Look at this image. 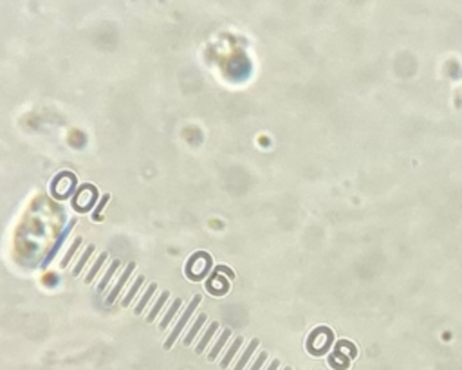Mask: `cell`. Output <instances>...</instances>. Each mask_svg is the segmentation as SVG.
<instances>
[{
	"label": "cell",
	"instance_id": "6da1fadb",
	"mask_svg": "<svg viewBox=\"0 0 462 370\" xmlns=\"http://www.w3.org/2000/svg\"><path fill=\"white\" fill-rule=\"evenodd\" d=\"M201 294H195V298L190 302V305L186 307V311L183 313V316H181V320H179L177 323H175V327H173V331L170 332V336H168V339L165 341V349L166 351H170L171 347H173V343L177 341V338L181 336V332L184 331V327H186V323H188V320L191 318V314H193V311L197 309V305L201 303Z\"/></svg>",
	"mask_w": 462,
	"mask_h": 370
},
{
	"label": "cell",
	"instance_id": "7a4b0ae2",
	"mask_svg": "<svg viewBox=\"0 0 462 370\" xmlns=\"http://www.w3.org/2000/svg\"><path fill=\"white\" fill-rule=\"evenodd\" d=\"M74 226H76V219H72V220H69V224H67V226H65V228H64V231L60 233V236H58V238H56V242L52 244L51 251L47 253V256H45L44 262H42V268H44V269L49 268V264H51V262L54 260V258H56L58 251L62 249V246H64V242H65V240H67V238H69L70 231H72V228H74Z\"/></svg>",
	"mask_w": 462,
	"mask_h": 370
},
{
	"label": "cell",
	"instance_id": "3957f363",
	"mask_svg": "<svg viewBox=\"0 0 462 370\" xmlns=\"http://www.w3.org/2000/svg\"><path fill=\"white\" fill-rule=\"evenodd\" d=\"M136 269V262H130L128 264L127 268H125V271H123V274H121L120 278H118V282H116V286L112 287V291L108 293V296H107V300H105V303L107 305H112L116 302V298L120 296L121 294V291H123V287L127 286V282H128V278H130V274H132V271Z\"/></svg>",
	"mask_w": 462,
	"mask_h": 370
},
{
	"label": "cell",
	"instance_id": "277c9868",
	"mask_svg": "<svg viewBox=\"0 0 462 370\" xmlns=\"http://www.w3.org/2000/svg\"><path fill=\"white\" fill-rule=\"evenodd\" d=\"M217 331H219V321H211V323H209V327L206 329V332L203 334L201 341L197 343V347H195V352H197V354H203L204 349L208 347V343L211 341V338L215 336V332H217Z\"/></svg>",
	"mask_w": 462,
	"mask_h": 370
},
{
	"label": "cell",
	"instance_id": "5b68a950",
	"mask_svg": "<svg viewBox=\"0 0 462 370\" xmlns=\"http://www.w3.org/2000/svg\"><path fill=\"white\" fill-rule=\"evenodd\" d=\"M204 323H206V314L203 313V314H199V316H197V320H195V321H193V325H191V329H190V331H188V334H186V338L183 339V343L186 345V347H188V345L193 343V339H195V336H197V334H199V331L203 329Z\"/></svg>",
	"mask_w": 462,
	"mask_h": 370
},
{
	"label": "cell",
	"instance_id": "8992f818",
	"mask_svg": "<svg viewBox=\"0 0 462 370\" xmlns=\"http://www.w3.org/2000/svg\"><path fill=\"white\" fill-rule=\"evenodd\" d=\"M229 336H231V329H224V332L221 334V338L217 339V343L213 345V349L209 351V356H208L209 361H215L217 356H219V354H221V351L224 349V345L228 343Z\"/></svg>",
	"mask_w": 462,
	"mask_h": 370
},
{
	"label": "cell",
	"instance_id": "52a82bcc",
	"mask_svg": "<svg viewBox=\"0 0 462 370\" xmlns=\"http://www.w3.org/2000/svg\"><path fill=\"white\" fill-rule=\"evenodd\" d=\"M181 305H183V298H177V300L173 302L170 305V309H168V313L163 316V320H161V323H159V329L161 331H166L168 329V325H170V321L173 320V316L177 314V311L181 309Z\"/></svg>",
	"mask_w": 462,
	"mask_h": 370
},
{
	"label": "cell",
	"instance_id": "ba28073f",
	"mask_svg": "<svg viewBox=\"0 0 462 370\" xmlns=\"http://www.w3.org/2000/svg\"><path fill=\"white\" fill-rule=\"evenodd\" d=\"M242 343H244V338H240V336H239V338H235L233 345H231V347H229V349H228V352H226V356L222 357V361H221V369H222V370H226V369H228V367H229V363H231V359H233L235 354L239 352V349H240V347H242Z\"/></svg>",
	"mask_w": 462,
	"mask_h": 370
},
{
	"label": "cell",
	"instance_id": "9c48e42d",
	"mask_svg": "<svg viewBox=\"0 0 462 370\" xmlns=\"http://www.w3.org/2000/svg\"><path fill=\"white\" fill-rule=\"evenodd\" d=\"M258 345H260V341H258L257 338H255L253 341H251V343L247 345V349L244 351V354H242V357L239 359V363L235 365V369H233V370H244V367L247 365V361H249V359H251V356H253V352L257 351V349H258Z\"/></svg>",
	"mask_w": 462,
	"mask_h": 370
},
{
	"label": "cell",
	"instance_id": "30bf717a",
	"mask_svg": "<svg viewBox=\"0 0 462 370\" xmlns=\"http://www.w3.org/2000/svg\"><path fill=\"white\" fill-rule=\"evenodd\" d=\"M155 291H157V284H150V286H148V289L145 291V294H143V298L137 302V305H136V309H134V314H136V316L145 311L146 303H148V302H150V298H152L154 294H155Z\"/></svg>",
	"mask_w": 462,
	"mask_h": 370
},
{
	"label": "cell",
	"instance_id": "8fae6325",
	"mask_svg": "<svg viewBox=\"0 0 462 370\" xmlns=\"http://www.w3.org/2000/svg\"><path fill=\"white\" fill-rule=\"evenodd\" d=\"M120 266H121V262L120 260H114L110 266H108V269H107V273L103 274V278H102V282L98 284V289L100 291H105V289L108 287V284H110V280H112V276L116 274V271L120 269Z\"/></svg>",
	"mask_w": 462,
	"mask_h": 370
},
{
	"label": "cell",
	"instance_id": "7c38bea8",
	"mask_svg": "<svg viewBox=\"0 0 462 370\" xmlns=\"http://www.w3.org/2000/svg\"><path fill=\"white\" fill-rule=\"evenodd\" d=\"M168 298H170V293H168V291H165V293L159 296L157 302H155V305L152 307V311H150L148 316H146V321H154V320L157 318V314L163 311V307L166 305V300H168Z\"/></svg>",
	"mask_w": 462,
	"mask_h": 370
},
{
	"label": "cell",
	"instance_id": "4fadbf2b",
	"mask_svg": "<svg viewBox=\"0 0 462 370\" xmlns=\"http://www.w3.org/2000/svg\"><path fill=\"white\" fill-rule=\"evenodd\" d=\"M108 258V255L107 253H102V255L98 256V260H96V264L90 268V271L87 273V276H85V284H92L94 282V278H96V274L100 273L102 271V268H103V264H105V260Z\"/></svg>",
	"mask_w": 462,
	"mask_h": 370
},
{
	"label": "cell",
	"instance_id": "5bb4252c",
	"mask_svg": "<svg viewBox=\"0 0 462 370\" xmlns=\"http://www.w3.org/2000/svg\"><path fill=\"white\" fill-rule=\"evenodd\" d=\"M143 284H145V276H143V274H139V276L136 278V282H134V286L130 287V291L127 293V296L123 298V307H128V305H130V302L134 300L136 293H137V291H139V289L143 287Z\"/></svg>",
	"mask_w": 462,
	"mask_h": 370
},
{
	"label": "cell",
	"instance_id": "9a60e30c",
	"mask_svg": "<svg viewBox=\"0 0 462 370\" xmlns=\"http://www.w3.org/2000/svg\"><path fill=\"white\" fill-rule=\"evenodd\" d=\"M92 253H94V246H89V248L83 251V255L80 256V260L76 262V266H74V269H72V274H74V276H80V273L83 271L85 264H87V260L90 258Z\"/></svg>",
	"mask_w": 462,
	"mask_h": 370
},
{
	"label": "cell",
	"instance_id": "2e32d148",
	"mask_svg": "<svg viewBox=\"0 0 462 370\" xmlns=\"http://www.w3.org/2000/svg\"><path fill=\"white\" fill-rule=\"evenodd\" d=\"M82 242H83V238H82V236H78L76 240L72 242V246H70V248H69V251L65 253V256H64V258H62V264H60V268L65 269V268H67V266H69L70 258H72V256L76 255V251H78V249H80V246H82Z\"/></svg>",
	"mask_w": 462,
	"mask_h": 370
},
{
	"label": "cell",
	"instance_id": "e0dca14e",
	"mask_svg": "<svg viewBox=\"0 0 462 370\" xmlns=\"http://www.w3.org/2000/svg\"><path fill=\"white\" fill-rule=\"evenodd\" d=\"M266 359H267V352H260L258 357L255 359V363L251 365V369L249 370H260L262 367H264V363H266Z\"/></svg>",
	"mask_w": 462,
	"mask_h": 370
},
{
	"label": "cell",
	"instance_id": "ac0fdd59",
	"mask_svg": "<svg viewBox=\"0 0 462 370\" xmlns=\"http://www.w3.org/2000/svg\"><path fill=\"white\" fill-rule=\"evenodd\" d=\"M108 199H110V197H108V195H105V197L102 199V202H100V206L96 208V211H94V215H92V217L98 219V220L102 219V215H100V213H102V210H103V208H105V204H107V202H108Z\"/></svg>",
	"mask_w": 462,
	"mask_h": 370
},
{
	"label": "cell",
	"instance_id": "d6986e66",
	"mask_svg": "<svg viewBox=\"0 0 462 370\" xmlns=\"http://www.w3.org/2000/svg\"><path fill=\"white\" fill-rule=\"evenodd\" d=\"M278 367H280V361H278V359H274V361H273V363L267 367V370H278Z\"/></svg>",
	"mask_w": 462,
	"mask_h": 370
},
{
	"label": "cell",
	"instance_id": "ffe728a7",
	"mask_svg": "<svg viewBox=\"0 0 462 370\" xmlns=\"http://www.w3.org/2000/svg\"><path fill=\"white\" fill-rule=\"evenodd\" d=\"M284 370H291V367H285V369H284Z\"/></svg>",
	"mask_w": 462,
	"mask_h": 370
}]
</instances>
